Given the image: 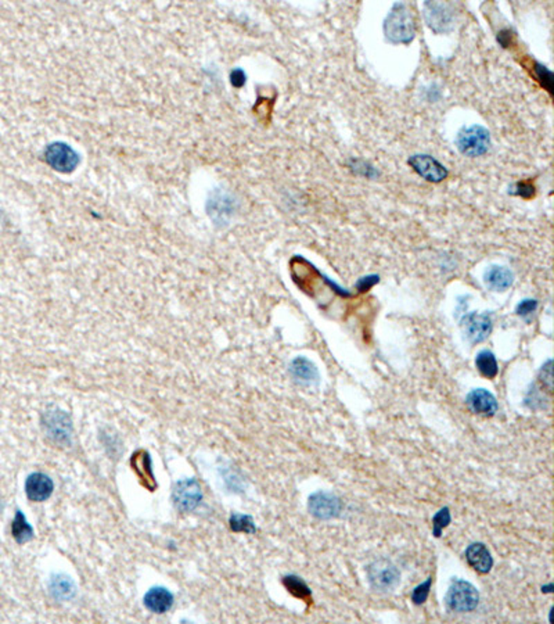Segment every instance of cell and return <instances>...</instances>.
Instances as JSON below:
<instances>
[{
  "instance_id": "obj_16",
  "label": "cell",
  "mask_w": 554,
  "mask_h": 624,
  "mask_svg": "<svg viewBox=\"0 0 554 624\" xmlns=\"http://www.w3.org/2000/svg\"><path fill=\"white\" fill-rule=\"evenodd\" d=\"M45 427L47 433L59 441H68L71 436V422L62 411L47 412L45 416Z\"/></svg>"
},
{
  "instance_id": "obj_9",
  "label": "cell",
  "mask_w": 554,
  "mask_h": 624,
  "mask_svg": "<svg viewBox=\"0 0 554 624\" xmlns=\"http://www.w3.org/2000/svg\"><path fill=\"white\" fill-rule=\"evenodd\" d=\"M463 329L470 343L478 344L485 341L492 331V318L488 314L470 312L463 317Z\"/></svg>"
},
{
  "instance_id": "obj_13",
  "label": "cell",
  "mask_w": 554,
  "mask_h": 624,
  "mask_svg": "<svg viewBox=\"0 0 554 624\" xmlns=\"http://www.w3.org/2000/svg\"><path fill=\"white\" fill-rule=\"evenodd\" d=\"M53 482L43 473H33L25 482V493L33 502L46 501L53 493Z\"/></svg>"
},
{
  "instance_id": "obj_22",
  "label": "cell",
  "mask_w": 554,
  "mask_h": 624,
  "mask_svg": "<svg viewBox=\"0 0 554 624\" xmlns=\"http://www.w3.org/2000/svg\"><path fill=\"white\" fill-rule=\"evenodd\" d=\"M132 465H133V467L137 470L139 477H142V479H144V480H149V482L154 483V480H153V475H151V467H150V460H149L147 453L140 451V453L134 454V455H133V460H132Z\"/></svg>"
},
{
  "instance_id": "obj_17",
  "label": "cell",
  "mask_w": 554,
  "mask_h": 624,
  "mask_svg": "<svg viewBox=\"0 0 554 624\" xmlns=\"http://www.w3.org/2000/svg\"><path fill=\"white\" fill-rule=\"evenodd\" d=\"M173 603V595L163 587H156L146 594L144 606L154 613H165Z\"/></svg>"
},
{
  "instance_id": "obj_18",
  "label": "cell",
  "mask_w": 554,
  "mask_h": 624,
  "mask_svg": "<svg viewBox=\"0 0 554 624\" xmlns=\"http://www.w3.org/2000/svg\"><path fill=\"white\" fill-rule=\"evenodd\" d=\"M11 534H13V538L18 544H25L30 540H33V526L27 522V519H25V516H24V514L21 511L16 512V518H14L13 525H11Z\"/></svg>"
},
{
  "instance_id": "obj_26",
  "label": "cell",
  "mask_w": 554,
  "mask_h": 624,
  "mask_svg": "<svg viewBox=\"0 0 554 624\" xmlns=\"http://www.w3.org/2000/svg\"><path fill=\"white\" fill-rule=\"evenodd\" d=\"M431 584H432V579L429 577V579H427L424 583H422L420 586H417V587L413 590V594H412V601H413L416 605H422V603H424V602L427 601L428 594H429V589H431Z\"/></svg>"
},
{
  "instance_id": "obj_8",
  "label": "cell",
  "mask_w": 554,
  "mask_h": 624,
  "mask_svg": "<svg viewBox=\"0 0 554 624\" xmlns=\"http://www.w3.org/2000/svg\"><path fill=\"white\" fill-rule=\"evenodd\" d=\"M409 165L413 168V171L417 175H420L428 182L439 183L448 178V169L438 160H435L434 157L427 156V154L412 156L409 159Z\"/></svg>"
},
{
  "instance_id": "obj_12",
  "label": "cell",
  "mask_w": 554,
  "mask_h": 624,
  "mask_svg": "<svg viewBox=\"0 0 554 624\" xmlns=\"http://www.w3.org/2000/svg\"><path fill=\"white\" fill-rule=\"evenodd\" d=\"M290 373L294 380L302 386H316L321 380L316 365L305 357H296L290 363Z\"/></svg>"
},
{
  "instance_id": "obj_28",
  "label": "cell",
  "mask_w": 554,
  "mask_h": 624,
  "mask_svg": "<svg viewBox=\"0 0 554 624\" xmlns=\"http://www.w3.org/2000/svg\"><path fill=\"white\" fill-rule=\"evenodd\" d=\"M514 193L522 198H533L535 186L531 182H519L516 185V192Z\"/></svg>"
},
{
  "instance_id": "obj_23",
  "label": "cell",
  "mask_w": 554,
  "mask_h": 624,
  "mask_svg": "<svg viewBox=\"0 0 554 624\" xmlns=\"http://www.w3.org/2000/svg\"><path fill=\"white\" fill-rule=\"evenodd\" d=\"M230 527L236 533H248V534H253L257 530L253 518H250L247 515H237V514L230 518Z\"/></svg>"
},
{
  "instance_id": "obj_5",
  "label": "cell",
  "mask_w": 554,
  "mask_h": 624,
  "mask_svg": "<svg viewBox=\"0 0 554 624\" xmlns=\"http://www.w3.org/2000/svg\"><path fill=\"white\" fill-rule=\"evenodd\" d=\"M308 509L315 518L321 521H330L340 516L342 511V502L334 494L316 492L308 499Z\"/></svg>"
},
{
  "instance_id": "obj_1",
  "label": "cell",
  "mask_w": 554,
  "mask_h": 624,
  "mask_svg": "<svg viewBox=\"0 0 554 624\" xmlns=\"http://www.w3.org/2000/svg\"><path fill=\"white\" fill-rule=\"evenodd\" d=\"M386 38L391 43L408 45L415 39L416 21L408 4L396 3L384 23Z\"/></svg>"
},
{
  "instance_id": "obj_21",
  "label": "cell",
  "mask_w": 554,
  "mask_h": 624,
  "mask_svg": "<svg viewBox=\"0 0 554 624\" xmlns=\"http://www.w3.org/2000/svg\"><path fill=\"white\" fill-rule=\"evenodd\" d=\"M283 584L289 591L293 594L294 596L301 598L306 602H309L312 599V592L309 590V587L305 584V582L301 577L296 576H287L283 579Z\"/></svg>"
},
{
  "instance_id": "obj_15",
  "label": "cell",
  "mask_w": 554,
  "mask_h": 624,
  "mask_svg": "<svg viewBox=\"0 0 554 624\" xmlns=\"http://www.w3.org/2000/svg\"><path fill=\"white\" fill-rule=\"evenodd\" d=\"M464 555H466L467 563L475 572H478L481 574L489 573L493 566V558H492L488 548L481 543H475V544L468 545Z\"/></svg>"
},
{
  "instance_id": "obj_30",
  "label": "cell",
  "mask_w": 554,
  "mask_h": 624,
  "mask_svg": "<svg viewBox=\"0 0 554 624\" xmlns=\"http://www.w3.org/2000/svg\"><path fill=\"white\" fill-rule=\"evenodd\" d=\"M376 283H379V276H376V275L366 276V278H362L359 280L358 283H357V288H358L359 292L363 293V292L370 290Z\"/></svg>"
},
{
  "instance_id": "obj_11",
  "label": "cell",
  "mask_w": 554,
  "mask_h": 624,
  "mask_svg": "<svg viewBox=\"0 0 554 624\" xmlns=\"http://www.w3.org/2000/svg\"><path fill=\"white\" fill-rule=\"evenodd\" d=\"M466 404L474 414L483 416H493L499 409L495 395L485 389H474L470 392L466 398Z\"/></svg>"
},
{
  "instance_id": "obj_24",
  "label": "cell",
  "mask_w": 554,
  "mask_h": 624,
  "mask_svg": "<svg viewBox=\"0 0 554 624\" xmlns=\"http://www.w3.org/2000/svg\"><path fill=\"white\" fill-rule=\"evenodd\" d=\"M452 521L449 508H442L439 512H437L432 518V533L435 537H441L444 528H446Z\"/></svg>"
},
{
  "instance_id": "obj_6",
  "label": "cell",
  "mask_w": 554,
  "mask_h": 624,
  "mask_svg": "<svg viewBox=\"0 0 554 624\" xmlns=\"http://www.w3.org/2000/svg\"><path fill=\"white\" fill-rule=\"evenodd\" d=\"M172 499L179 511L190 512L200 505L202 499V492L195 479L180 480L173 487Z\"/></svg>"
},
{
  "instance_id": "obj_31",
  "label": "cell",
  "mask_w": 554,
  "mask_h": 624,
  "mask_svg": "<svg viewBox=\"0 0 554 624\" xmlns=\"http://www.w3.org/2000/svg\"><path fill=\"white\" fill-rule=\"evenodd\" d=\"M513 38H514V35L510 30H503L497 33V40L503 47H509L513 42Z\"/></svg>"
},
{
  "instance_id": "obj_19",
  "label": "cell",
  "mask_w": 554,
  "mask_h": 624,
  "mask_svg": "<svg viewBox=\"0 0 554 624\" xmlns=\"http://www.w3.org/2000/svg\"><path fill=\"white\" fill-rule=\"evenodd\" d=\"M475 366H477L478 372L487 379H495L497 376L499 368H497L496 357L493 356V353H490L488 350L478 353V356L475 358Z\"/></svg>"
},
{
  "instance_id": "obj_20",
  "label": "cell",
  "mask_w": 554,
  "mask_h": 624,
  "mask_svg": "<svg viewBox=\"0 0 554 624\" xmlns=\"http://www.w3.org/2000/svg\"><path fill=\"white\" fill-rule=\"evenodd\" d=\"M50 591L59 599H69L75 594V586L67 576H56L50 583Z\"/></svg>"
},
{
  "instance_id": "obj_34",
  "label": "cell",
  "mask_w": 554,
  "mask_h": 624,
  "mask_svg": "<svg viewBox=\"0 0 554 624\" xmlns=\"http://www.w3.org/2000/svg\"><path fill=\"white\" fill-rule=\"evenodd\" d=\"M0 511H1V504H0Z\"/></svg>"
},
{
  "instance_id": "obj_32",
  "label": "cell",
  "mask_w": 554,
  "mask_h": 624,
  "mask_svg": "<svg viewBox=\"0 0 554 624\" xmlns=\"http://www.w3.org/2000/svg\"><path fill=\"white\" fill-rule=\"evenodd\" d=\"M231 82H233L236 86H241V85L246 82V75H244V72L240 71V69L234 71V72L231 74Z\"/></svg>"
},
{
  "instance_id": "obj_14",
  "label": "cell",
  "mask_w": 554,
  "mask_h": 624,
  "mask_svg": "<svg viewBox=\"0 0 554 624\" xmlns=\"http://www.w3.org/2000/svg\"><path fill=\"white\" fill-rule=\"evenodd\" d=\"M485 285L493 292H506L514 282L513 272L502 265L489 266L484 275Z\"/></svg>"
},
{
  "instance_id": "obj_3",
  "label": "cell",
  "mask_w": 554,
  "mask_h": 624,
  "mask_svg": "<svg viewBox=\"0 0 554 624\" xmlns=\"http://www.w3.org/2000/svg\"><path fill=\"white\" fill-rule=\"evenodd\" d=\"M457 149L467 157L484 156L490 147V135L480 125L466 127L457 133Z\"/></svg>"
},
{
  "instance_id": "obj_10",
  "label": "cell",
  "mask_w": 554,
  "mask_h": 624,
  "mask_svg": "<svg viewBox=\"0 0 554 624\" xmlns=\"http://www.w3.org/2000/svg\"><path fill=\"white\" fill-rule=\"evenodd\" d=\"M46 161L60 172H71L79 164V156L64 143L50 144L46 150Z\"/></svg>"
},
{
  "instance_id": "obj_33",
  "label": "cell",
  "mask_w": 554,
  "mask_h": 624,
  "mask_svg": "<svg viewBox=\"0 0 554 624\" xmlns=\"http://www.w3.org/2000/svg\"><path fill=\"white\" fill-rule=\"evenodd\" d=\"M552 589H553V586L549 584L548 587H545V589H542V590H545V592H552Z\"/></svg>"
},
{
  "instance_id": "obj_7",
  "label": "cell",
  "mask_w": 554,
  "mask_h": 624,
  "mask_svg": "<svg viewBox=\"0 0 554 624\" xmlns=\"http://www.w3.org/2000/svg\"><path fill=\"white\" fill-rule=\"evenodd\" d=\"M424 18L434 33H448L454 25V10L445 3H425Z\"/></svg>"
},
{
  "instance_id": "obj_29",
  "label": "cell",
  "mask_w": 554,
  "mask_h": 624,
  "mask_svg": "<svg viewBox=\"0 0 554 624\" xmlns=\"http://www.w3.org/2000/svg\"><path fill=\"white\" fill-rule=\"evenodd\" d=\"M541 382L543 383V386L546 385L549 392H552V385H553V380H552V361H548L545 366H542Z\"/></svg>"
},
{
  "instance_id": "obj_25",
  "label": "cell",
  "mask_w": 554,
  "mask_h": 624,
  "mask_svg": "<svg viewBox=\"0 0 554 624\" xmlns=\"http://www.w3.org/2000/svg\"><path fill=\"white\" fill-rule=\"evenodd\" d=\"M533 75L538 78V81L542 84V86L545 89H548L549 93H552V89H553L552 72L546 67L541 66L538 63H533Z\"/></svg>"
},
{
  "instance_id": "obj_4",
  "label": "cell",
  "mask_w": 554,
  "mask_h": 624,
  "mask_svg": "<svg viewBox=\"0 0 554 624\" xmlns=\"http://www.w3.org/2000/svg\"><path fill=\"white\" fill-rule=\"evenodd\" d=\"M367 579L373 590L391 591L399 584L400 573L390 560L380 559L367 567Z\"/></svg>"
},
{
  "instance_id": "obj_2",
  "label": "cell",
  "mask_w": 554,
  "mask_h": 624,
  "mask_svg": "<svg viewBox=\"0 0 554 624\" xmlns=\"http://www.w3.org/2000/svg\"><path fill=\"white\" fill-rule=\"evenodd\" d=\"M480 594L477 589L464 580H454L445 596V603L448 609L457 613L471 612L478 606Z\"/></svg>"
},
{
  "instance_id": "obj_27",
  "label": "cell",
  "mask_w": 554,
  "mask_h": 624,
  "mask_svg": "<svg viewBox=\"0 0 554 624\" xmlns=\"http://www.w3.org/2000/svg\"><path fill=\"white\" fill-rule=\"evenodd\" d=\"M536 308H538V301L532 300V298H526V300H522L521 302L517 305L516 312L522 318H526V317L532 315L536 311Z\"/></svg>"
}]
</instances>
